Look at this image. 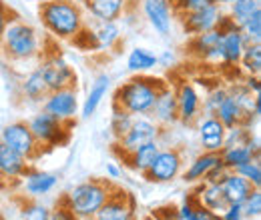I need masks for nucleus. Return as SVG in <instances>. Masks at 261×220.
Masks as SVG:
<instances>
[{"mask_svg": "<svg viewBox=\"0 0 261 220\" xmlns=\"http://www.w3.org/2000/svg\"><path fill=\"white\" fill-rule=\"evenodd\" d=\"M42 110L48 112L50 116L63 120V122H74L79 114V96L76 86L50 90L42 100Z\"/></svg>", "mask_w": 261, "mask_h": 220, "instance_id": "nucleus-9", "label": "nucleus"}, {"mask_svg": "<svg viewBox=\"0 0 261 220\" xmlns=\"http://www.w3.org/2000/svg\"><path fill=\"white\" fill-rule=\"evenodd\" d=\"M197 132H199V142L203 152H219L225 144V132L227 128L221 124L217 116H203L197 120Z\"/></svg>", "mask_w": 261, "mask_h": 220, "instance_id": "nucleus-17", "label": "nucleus"}, {"mask_svg": "<svg viewBox=\"0 0 261 220\" xmlns=\"http://www.w3.org/2000/svg\"><path fill=\"white\" fill-rule=\"evenodd\" d=\"M221 160L219 152H201L199 156L193 158V162L187 166V170L183 172V180L189 182V184H197V182H203L207 172Z\"/></svg>", "mask_w": 261, "mask_h": 220, "instance_id": "nucleus-26", "label": "nucleus"}, {"mask_svg": "<svg viewBox=\"0 0 261 220\" xmlns=\"http://www.w3.org/2000/svg\"><path fill=\"white\" fill-rule=\"evenodd\" d=\"M163 134V128L157 124L151 116H135L130 128L115 140V152L127 162V158L141 146H145L147 142L159 140Z\"/></svg>", "mask_w": 261, "mask_h": 220, "instance_id": "nucleus-5", "label": "nucleus"}, {"mask_svg": "<svg viewBox=\"0 0 261 220\" xmlns=\"http://www.w3.org/2000/svg\"><path fill=\"white\" fill-rule=\"evenodd\" d=\"M93 36H95V42H97V50H105V52H111L115 50L121 40H123V34H121V26L117 24V20L113 22H93L89 24Z\"/></svg>", "mask_w": 261, "mask_h": 220, "instance_id": "nucleus-25", "label": "nucleus"}, {"mask_svg": "<svg viewBox=\"0 0 261 220\" xmlns=\"http://www.w3.org/2000/svg\"><path fill=\"white\" fill-rule=\"evenodd\" d=\"M0 50L8 60L24 62V60L36 58L42 52V42L34 26H31L24 20L12 18L2 32Z\"/></svg>", "mask_w": 261, "mask_h": 220, "instance_id": "nucleus-3", "label": "nucleus"}, {"mask_svg": "<svg viewBox=\"0 0 261 220\" xmlns=\"http://www.w3.org/2000/svg\"><path fill=\"white\" fill-rule=\"evenodd\" d=\"M107 174H109V178H113V180H117V178H121V168H119L117 164H113V162H109V164H107Z\"/></svg>", "mask_w": 261, "mask_h": 220, "instance_id": "nucleus-47", "label": "nucleus"}, {"mask_svg": "<svg viewBox=\"0 0 261 220\" xmlns=\"http://www.w3.org/2000/svg\"><path fill=\"white\" fill-rule=\"evenodd\" d=\"M221 220H245L243 212H241V204H229L227 208L219 214Z\"/></svg>", "mask_w": 261, "mask_h": 220, "instance_id": "nucleus-43", "label": "nucleus"}, {"mask_svg": "<svg viewBox=\"0 0 261 220\" xmlns=\"http://www.w3.org/2000/svg\"><path fill=\"white\" fill-rule=\"evenodd\" d=\"M175 14L179 12H187V10H195V8H201V6H207L211 4L213 0H169Z\"/></svg>", "mask_w": 261, "mask_h": 220, "instance_id": "nucleus-40", "label": "nucleus"}, {"mask_svg": "<svg viewBox=\"0 0 261 220\" xmlns=\"http://www.w3.org/2000/svg\"><path fill=\"white\" fill-rule=\"evenodd\" d=\"M177 96V116L183 124H193L201 118V95L189 80H181L175 86Z\"/></svg>", "mask_w": 261, "mask_h": 220, "instance_id": "nucleus-14", "label": "nucleus"}, {"mask_svg": "<svg viewBox=\"0 0 261 220\" xmlns=\"http://www.w3.org/2000/svg\"><path fill=\"white\" fill-rule=\"evenodd\" d=\"M225 95H227V88H223V86L213 88L205 98H201V112H205L207 116H215V110L221 104V100L225 98Z\"/></svg>", "mask_w": 261, "mask_h": 220, "instance_id": "nucleus-39", "label": "nucleus"}, {"mask_svg": "<svg viewBox=\"0 0 261 220\" xmlns=\"http://www.w3.org/2000/svg\"><path fill=\"white\" fill-rule=\"evenodd\" d=\"M31 2H34V4L40 6V4H46V2H53V0H31Z\"/></svg>", "mask_w": 261, "mask_h": 220, "instance_id": "nucleus-50", "label": "nucleus"}, {"mask_svg": "<svg viewBox=\"0 0 261 220\" xmlns=\"http://www.w3.org/2000/svg\"><path fill=\"white\" fill-rule=\"evenodd\" d=\"M141 10H143L147 22L151 24V28L157 34H161V36L171 34L175 10L169 0H141Z\"/></svg>", "mask_w": 261, "mask_h": 220, "instance_id": "nucleus-15", "label": "nucleus"}, {"mask_svg": "<svg viewBox=\"0 0 261 220\" xmlns=\"http://www.w3.org/2000/svg\"><path fill=\"white\" fill-rule=\"evenodd\" d=\"M157 66H159L157 54L151 52L149 48H143V46L133 48L129 52V56H127V68L133 74H149Z\"/></svg>", "mask_w": 261, "mask_h": 220, "instance_id": "nucleus-29", "label": "nucleus"}, {"mask_svg": "<svg viewBox=\"0 0 261 220\" xmlns=\"http://www.w3.org/2000/svg\"><path fill=\"white\" fill-rule=\"evenodd\" d=\"M241 212L245 220H255L261 214V190L253 188L251 194L241 202Z\"/></svg>", "mask_w": 261, "mask_h": 220, "instance_id": "nucleus-37", "label": "nucleus"}, {"mask_svg": "<svg viewBox=\"0 0 261 220\" xmlns=\"http://www.w3.org/2000/svg\"><path fill=\"white\" fill-rule=\"evenodd\" d=\"M149 116L161 126V128H167V126L179 122V116H177V96H175V86H171V84L167 82L163 88L159 90L157 100H155V104H153Z\"/></svg>", "mask_w": 261, "mask_h": 220, "instance_id": "nucleus-18", "label": "nucleus"}, {"mask_svg": "<svg viewBox=\"0 0 261 220\" xmlns=\"http://www.w3.org/2000/svg\"><path fill=\"white\" fill-rule=\"evenodd\" d=\"M195 220H221V218H219V214H213V212H209L207 208L199 206V204L195 202Z\"/></svg>", "mask_w": 261, "mask_h": 220, "instance_id": "nucleus-46", "label": "nucleus"}, {"mask_svg": "<svg viewBox=\"0 0 261 220\" xmlns=\"http://www.w3.org/2000/svg\"><path fill=\"white\" fill-rule=\"evenodd\" d=\"M251 95L261 96V84H259V76H245V84H243Z\"/></svg>", "mask_w": 261, "mask_h": 220, "instance_id": "nucleus-45", "label": "nucleus"}, {"mask_svg": "<svg viewBox=\"0 0 261 220\" xmlns=\"http://www.w3.org/2000/svg\"><path fill=\"white\" fill-rule=\"evenodd\" d=\"M223 14V6L211 2L207 6H201L195 10H187V12H179L175 14L183 26V32L187 36H195V34H203V32L213 30L217 26L219 16Z\"/></svg>", "mask_w": 261, "mask_h": 220, "instance_id": "nucleus-10", "label": "nucleus"}, {"mask_svg": "<svg viewBox=\"0 0 261 220\" xmlns=\"http://www.w3.org/2000/svg\"><path fill=\"white\" fill-rule=\"evenodd\" d=\"M219 40H221V34L213 28V30L203 32V34L189 36V42H187L185 50H187L195 60H199V62L221 64Z\"/></svg>", "mask_w": 261, "mask_h": 220, "instance_id": "nucleus-13", "label": "nucleus"}, {"mask_svg": "<svg viewBox=\"0 0 261 220\" xmlns=\"http://www.w3.org/2000/svg\"><path fill=\"white\" fill-rule=\"evenodd\" d=\"M14 18H16V16H14ZM10 20H12V10L6 6L4 0H0V38H2V32L8 26Z\"/></svg>", "mask_w": 261, "mask_h": 220, "instance_id": "nucleus-44", "label": "nucleus"}, {"mask_svg": "<svg viewBox=\"0 0 261 220\" xmlns=\"http://www.w3.org/2000/svg\"><path fill=\"white\" fill-rule=\"evenodd\" d=\"M215 116L221 120V124L225 126V128H233V126H245L247 128V118L241 112V108L235 102V98L229 95V90L227 95H225V98L221 100V104L217 106Z\"/></svg>", "mask_w": 261, "mask_h": 220, "instance_id": "nucleus-28", "label": "nucleus"}, {"mask_svg": "<svg viewBox=\"0 0 261 220\" xmlns=\"http://www.w3.org/2000/svg\"><path fill=\"white\" fill-rule=\"evenodd\" d=\"M159 148H161V142H159V140L147 142L145 146L137 148V150H135V152H133L129 158H127V164H129L130 168L135 170V172H139V174H145V172L149 170L151 162H153V160H155V156H157Z\"/></svg>", "mask_w": 261, "mask_h": 220, "instance_id": "nucleus-31", "label": "nucleus"}, {"mask_svg": "<svg viewBox=\"0 0 261 220\" xmlns=\"http://www.w3.org/2000/svg\"><path fill=\"white\" fill-rule=\"evenodd\" d=\"M233 172H237V174H241L243 178H247V180L253 184V188H261V164H259V158L249 160V162H245V164L237 166Z\"/></svg>", "mask_w": 261, "mask_h": 220, "instance_id": "nucleus-36", "label": "nucleus"}, {"mask_svg": "<svg viewBox=\"0 0 261 220\" xmlns=\"http://www.w3.org/2000/svg\"><path fill=\"white\" fill-rule=\"evenodd\" d=\"M165 80L149 76V74H135L127 82H123L113 98V106L127 110L133 116H149L159 90L163 88Z\"/></svg>", "mask_w": 261, "mask_h": 220, "instance_id": "nucleus-2", "label": "nucleus"}, {"mask_svg": "<svg viewBox=\"0 0 261 220\" xmlns=\"http://www.w3.org/2000/svg\"><path fill=\"white\" fill-rule=\"evenodd\" d=\"M38 18L53 38L63 42H70L87 24V14L76 0H53L40 4Z\"/></svg>", "mask_w": 261, "mask_h": 220, "instance_id": "nucleus-1", "label": "nucleus"}, {"mask_svg": "<svg viewBox=\"0 0 261 220\" xmlns=\"http://www.w3.org/2000/svg\"><path fill=\"white\" fill-rule=\"evenodd\" d=\"M109 86H111V76L109 74H98L97 78H95V82H93V86H91V90H89V95H87V98H85V102H83V108H81V116L83 118H91L97 112L102 98L109 92Z\"/></svg>", "mask_w": 261, "mask_h": 220, "instance_id": "nucleus-27", "label": "nucleus"}, {"mask_svg": "<svg viewBox=\"0 0 261 220\" xmlns=\"http://www.w3.org/2000/svg\"><path fill=\"white\" fill-rule=\"evenodd\" d=\"M227 172L229 170L225 168V164L219 160V162H217V164L207 172V176H205V180H203V182H221V180H223V176H225Z\"/></svg>", "mask_w": 261, "mask_h": 220, "instance_id": "nucleus-41", "label": "nucleus"}, {"mask_svg": "<svg viewBox=\"0 0 261 220\" xmlns=\"http://www.w3.org/2000/svg\"><path fill=\"white\" fill-rule=\"evenodd\" d=\"M221 190H223L225 200H227L229 204H241L251 194L253 184L247 178H243L241 174L229 170L227 174L223 176V180H221Z\"/></svg>", "mask_w": 261, "mask_h": 220, "instance_id": "nucleus-24", "label": "nucleus"}, {"mask_svg": "<svg viewBox=\"0 0 261 220\" xmlns=\"http://www.w3.org/2000/svg\"><path fill=\"white\" fill-rule=\"evenodd\" d=\"M48 220H81L79 216H74L68 208H66L65 204H57V208L55 210H50V218Z\"/></svg>", "mask_w": 261, "mask_h": 220, "instance_id": "nucleus-42", "label": "nucleus"}, {"mask_svg": "<svg viewBox=\"0 0 261 220\" xmlns=\"http://www.w3.org/2000/svg\"><path fill=\"white\" fill-rule=\"evenodd\" d=\"M8 184H10V182H8L6 178H4V174H2V170H0V192L8 188Z\"/></svg>", "mask_w": 261, "mask_h": 220, "instance_id": "nucleus-48", "label": "nucleus"}, {"mask_svg": "<svg viewBox=\"0 0 261 220\" xmlns=\"http://www.w3.org/2000/svg\"><path fill=\"white\" fill-rule=\"evenodd\" d=\"M111 190L113 186L109 182L91 178V180L81 182L74 188L68 190L61 198V204H65L66 208L81 220H91L102 206V202L109 198Z\"/></svg>", "mask_w": 261, "mask_h": 220, "instance_id": "nucleus-4", "label": "nucleus"}, {"mask_svg": "<svg viewBox=\"0 0 261 220\" xmlns=\"http://www.w3.org/2000/svg\"><path fill=\"white\" fill-rule=\"evenodd\" d=\"M135 198L127 190L113 188L91 220H135Z\"/></svg>", "mask_w": 261, "mask_h": 220, "instance_id": "nucleus-11", "label": "nucleus"}, {"mask_svg": "<svg viewBox=\"0 0 261 220\" xmlns=\"http://www.w3.org/2000/svg\"><path fill=\"white\" fill-rule=\"evenodd\" d=\"M31 168L33 166L27 158L0 140V170L8 182H18Z\"/></svg>", "mask_w": 261, "mask_h": 220, "instance_id": "nucleus-21", "label": "nucleus"}, {"mask_svg": "<svg viewBox=\"0 0 261 220\" xmlns=\"http://www.w3.org/2000/svg\"><path fill=\"white\" fill-rule=\"evenodd\" d=\"M193 198L199 206L207 208L213 214H221L229 206L225 194L221 190V182H199V188Z\"/></svg>", "mask_w": 261, "mask_h": 220, "instance_id": "nucleus-23", "label": "nucleus"}, {"mask_svg": "<svg viewBox=\"0 0 261 220\" xmlns=\"http://www.w3.org/2000/svg\"><path fill=\"white\" fill-rule=\"evenodd\" d=\"M22 190L27 196L36 198V196H44L48 192L57 188L59 184V176L53 174V172H44V170H34L31 168L22 178Z\"/></svg>", "mask_w": 261, "mask_h": 220, "instance_id": "nucleus-22", "label": "nucleus"}, {"mask_svg": "<svg viewBox=\"0 0 261 220\" xmlns=\"http://www.w3.org/2000/svg\"><path fill=\"white\" fill-rule=\"evenodd\" d=\"M33 136L36 138V142L40 146H46V148H55V146H63L68 142V134H70V122H63L55 116H50L48 112L40 110L36 112L33 118L27 122Z\"/></svg>", "mask_w": 261, "mask_h": 220, "instance_id": "nucleus-6", "label": "nucleus"}, {"mask_svg": "<svg viewBox=\"0 0 261 220\" xmlns=\"http://www.w3.org/2000/svg\"><path fill=\"white\" fill-rule=\"evenodd\" d=\"M48 218H50V210L46 206L38 204V202H27V204H22V208H20V212L16 216V220H48Z\"/></svg>", "mask_w": 261, "mask_h": 220, "instance_id": "nucleus-38", "label": "nucleus"}, {"mask_svg": "<svg viewBox=\"0 0 261 220\" xmlns=\"http://www.w3.org/2000/svg\"><path fill=\"white\" fill-rule=\"evenodd\" d=\"M237 66L245 72V76H259L261 72V42H249L241 54Z\"/></svg>", "mask_w": 261, "mask_h": 220, "instance_id": "nucleus-32", "label": "nucleus"}, {"mask_svg": "<svg viewBox=\"0 0 261 220\" xmlns=\"http://www.w3.org/2000/svg\"><path fill=\"white\" fill-rule=\"evenodd\" d=\"M130 0H81L85 14L93 18V22H113L127 14Z\"/></svg>", "mask_w": 261, "mask_h": 220, "instance_id": "nucleus-16", "label": "nucleus"}, {"mask_svg": "<svg viewBox=\"0 0 261 220\" xmlns=\"http://www.w3.org/2000/svg\"><path fill=\"white\" fill-rule=\"evenodd\" d=\"M181 168H183V156H181L179 148L167 146V148H159L155 160L151 162L149 170H147L143 176H145L149 182L163 184V182L175 180V178L181 174Z\"/></svg>", "mask_w": 261, "mask_h": 220, "instance_id": "nucleus-7", "label": "nucleus"}, {"mask_svg": "<svg viewBox=\"0 0 261 220\" xmlns=\"http://www.w3.org/2000/svg\"><path fill=\"white\" fill-rule=\"evenodd\" d=\"M20 92H22V96L27 100H31V102H42L44 96L48 95V86H46L44 76H42V72H40L38 66L34 68L33 72L27 74V78L20 84Z\"/></svg>", "mask_w": 261, "mask_h": 220, "instance_id": "nucleus-30", "label": "nucleus"}, {"mask_svg": "<svg viewBox=\"0 0 261 220\" xmlns=\"http://www.w3.org/2000/svg\"><path fill=\"white\" fill-rule=\"evenodd\" d=\"M259 0H233L231 4H229V16H231V20L237 24V26H241L255 10H259Z\"/></svg>", "mask_w": 261, "mask_h": 220, "instance_id": "nucleus-33", "label": "nucleus"}, {"mask_svg": "<svg viewBox=\"0 0 261 220\" xmlns=\"http://www.w3.org/2000/svg\"><path fill=\"white\" fill-rule=\"evenodd\" d=\"M133 114H129L127 110H123V108H119V106H113V118H111V130H113V136H115V140L117 138H121L127 130L130 128L133 124Z\"/></svg>", "mask_w": 261, "mask_h": 220, "instance_id": "nucleus-34", "label": "nucleus"}, {"mask_svg": "<svg viewBox=\"0 0 261 220\" xmlns=\"http://www.w3.org/2000/svg\"><path fill=\"white\" fill-rule=\"evenodd\" d=\"M76 2H81V0H76Z\"/></svg>", "mask_w": 261, "mask_h": 220, "instance_id": "nucleus-51", "label": "nucleus"}, {"mask_svg": "<svg viewBox=\"0 0 261 220\" xmlns=\"http://www.w3.org/2000/svg\"><path fill=\"white\" fill-rule=\"evenodd\" d=\"M219 156L227 170H235L237 166L259 158V138L249 136V140L243 144H227L219 150Z\"/></svg>", "mask_w": 261, "mask_h": 220, "instance_id": "nucleus-19", "label": "nucleus"}, {"mask_svg": "<svg viewBox=\"0 0 261 220\" xmlns=\"http://www.w3.org/2000/svg\"><path fill=\"white\" fill-rule=\"evenodd\" d=\"M0 140L4 144H8L10 148H14L18 154H22L29 162H33L34 158L40 156V150H42V146L36 142L29 124L22 120L4 126L0 132Z\"/></svg>", "mask_w": 261, "mask_h": 220, "instance_id": "nucleus-8", "label": "nucleus"}, {"mask_svg": "<svg viewBox=\"0 0 261 220\" xmlns=\"http://www.w3.org/2000/svg\"><path fill=\"white\" fill-rule=\"evenodd\" d=\"M221 40H219V54H221V64L225 66H237L241 60V54L245 50V46L249 44L243 36V32L239 26H233L225 32H219Z\"/></svg>", "mask_w": 261, "mask_h": 220, "instance_id": "nucleus-20", "label": "nucleus"}, {"mask_svg": "<svg viewBox=\"0 0 261 220\" xmlns=\"http://www.w3.org/2000/svg\"><path fill=\"white\" fill-rule=\"evenodd\" d=\"M213 2H215V4H219V6H229L233 0H213Z\"/></svg>", "mask_w": 261, "mask_h": 220, "instance_id": "nucleus-49", "label": "nucleus"}, {"mask_svg": "<svg viewBox=\"0 0 261 220\" xmlns=\"http://www.w3.org/2000/svg\"><path fill=\"white\" fill-rule=\"evenodd\" d=\"M44 82L50 90H59V88H68V86H76V72L72 70V66L66 62L63 56L53 54L48 58H44L38 64Z\"/></svg>", "mask_w": 261, "mask_h": 220, "instance_id": "nucleus-12", "label": "nucleus"}, {"mask_svg": "<svg viewBox=\"0 0 261 220\" xmlns=\"http://www.w3.org/2000/svg\"><path fill=\"white\" fill-rule=\"evenodd\" d=\"M239 28L247 42H261V8L255 10Z\"/></svg>", "mask_w": 261, "mask_h": 220, "instance_id": "nucleus-35", "label": "nucleus"}]
</instances>
